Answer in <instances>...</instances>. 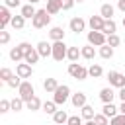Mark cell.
<instances>
[{"mask_svg": "<svg viewBox=\"0 0 125 125\" xmlns=\"http://www.w3.org/2000/svg\"><path fill=\"white\" fill-rule=\"evenodd\" d=\"M31 23H33V27H35V29H41V27H47V25L51 23V14L47 12V8H43V10H37V14L33 16V20H31Z\"/></svg>", "mask_w": 125, "mask_h": 125, "instance_id": "obj_1", "label": "cell"}, {"mask_svg": "<svg viewBox=\"0 0 125 125\" xmlns=\"http://www.w3.org/2000/svg\"><path fill=\"white\" fill-rule=\"evenodd\" d=\"M68 74L72 76V78H76V80H86L90 74H88V68L86 66H82V64H78V62H70L68 64Z\"/></svg>", "mask_w": 125, "mask_h": 125, "instance_id": "obj_2", "label": "cell"}, {"mask_svg": "<svg viewBox=\"0 0 125 125\" xmlns=\"http://www.w3.org/2000/svg\"><path fill=\"white\" fill-rule=\"evenodd\" d=\"M68 98H70V88H68L66 84H59V88L53 92V102H55L57 105H62Z\"/></svg>", "mask_w": 125, "mask_h": 125, "instance_id": "obj_3", "label": "cell"}, {"mask_svg": "<svg viewBox=\"0 0 125 125\" xmlns=\"http://www.w3.org/2000/svg\"><path fill=\"white\" fill-rule=\"evenodd\" d=\"M88 43L94 45V47H102V45L107 43V35H105L104 31H96V29H92V31H88Z\"/></svg>", "mask_w": 125, "mask_h": 125, "instance_id": "obj_4", "label": "cell"}, {"mask_svg": "<svg viewBox=\"0 0 125 125\" xmlns=\"http://www.w3.org/2000/svg\"><path fill=\"white\" fill-rule=\"evenodd\" d=\"M66 53H68V47L64 45V41H53V59L57 62H61L62 59H66Z\"/></svg>", "mask_w": 125, "mask_h": 125, "instance_id": "obj_5", "label": "cell"}, {"mask_svg": "<svg viewBox=\"0 0 125 125\" xmlns=\"http://www.w3.org/2000/svg\"><path fill=\"white\" fill-rule=\"evenodd\" d=\"M18 92H20V98H21L23 102H27V100H31V98L35 96V90H33V84H31L29 80H23V82L20 84V88H18Z\"/></svg>", "mask_w": 125, "mask_h": 125, "instance_id": "obj_6", "label": "cell"}, {"mask_svg": "<svg viewBox=\"0 0 125 125\" xmlns=\"http://www.w3.org/2000/svg\"><path fill=\"white\" fill-rule=\"evenodd\" d=\"M107 80H109V86H113V88H123L125 86V74H121L117 70H109Z\"/></svg>", "mask_w": 125, "mask_h": 125, "instance_id": "obj_7", "label": "cell"}, {"mask_svg": "<svg viewBox=\"0 0 125 125\" xmlns=\"http://www.w3.org/2000/svg\"><path fill=\"white\" fill-rule=\"evenodd\" d=\"M16 74L18 76H21V78H31V74H33V64H29V62H20L18 66H16Z\"/></svg>", "mask_w": 125, "mask_h": 125, "instance_id": "obj_8", "label": "cell"}, {"mask_svg": "<svg viewBox=\"0 0 125 125\" xmlns=\"http://www.w3.org/2000/svg\"><path fill=\"white\" fill-rule=\"evenodd\" d=\"M12 14L8 10V6H0V29H6L10 23H12Z\"/></svg>", "mask_w": 125, "mask_h": 125, "instance_id": "obj_9", "label": "cell"}, {"mask_svg": "<svg viewBox=\"0 0 125 125\" xmlns=\"http://www.w3.org/2000/svg\"><path fill=\"white\" fill-rule=\"evenodd\" d=\"M104 23H105V18H102V16H90V20H88L90 29H96V31H102Z\"/></svg>", "mask_w": 125, "mask_h": 125, "instance_id": "obj_10", "label": "cell"}, {"mask_svg": "<svg viewBox=\"0 0 125 125\" xmlns=\"http://www.w3.org/2000/svg\"><path fill=\"white\" fill-rule=\"evenodd\" d=\"M68 27H70V31H74V33H80V31H84V27H86V21H84L80 16H76V18H72V20H70Z\"/></svg>", "mask_w": 125, "mask_h": 125, "instance_id": "obj_11", "label": "cell"}, {"mask_svg": "<svg viewBox=\"0 0 125 125\" xmlns=\"http://www.w3.org/2000/svg\"><path fill=\"white\" fill-rule=\"evenodd\" d=\"M10 59L14 62H20V61H25V51L21 49V45H16L14 49H10Z\"/></svg>", "mask_w": 125, "mask_h": 125, "instance_id": "obj_12", "label": "cell"}, {"mask_svg": "<svg viewBox=\"0 0 125 125\" xmlns=\"http://www.w3.org/2000/svg\"><path fill=\"white\" fill-rule=\"evenodd\" d=\"M35 49L39 51V55H41V57H51V55H53V45H51V43H47V41H39Z\"/></svg>", "mask_w": 125, "mask_h": 125, "instance_id": "obj_13", "label": "cell"}, {"mask_svg": "<svg viewBox=\"0 0 125 125\" xmlns=\"http://www.w3.org/2000/svg\"><path fill=\"white\" fill-rule=\"evenodd\" d=\"M68 117H70V115H68L64 109H57V111L53 113V121H55V125H66Z\"/></svg>", "mask_w": 125, "mask_h": 125, "instance_id": "obj_14", "label": "cell"}, {"mask_svg": "<svg viewBox=\"0 0 125 125\" xmlns=\"http://www.w3.org/2000/svg\"><path fill=\"white\" fill-rule=\"evenodd\" d=\"M113 98H115V92L111 90V86H109V88H102V90H100V100H102L104 104H111V102H113Z\"/></svg>", "mask_w": 125, "mask_h": 125, "instance_id": "obj_15", "label": "cell"}, {"mask_svg": "<svg viewBox=\"0 0 125 125\" xmlns=\"http://www.w3.org/2000/svg\"><path fill=\"white\" fill-rule=\"evenodd\" d=\"M70 102H72V105L74 107H82V105H86L88 102H86V94L84 92H76V94H72L70 96Z\"/></svg>", "mask_w": 125, "mask_h": 125, "instance_id": "obj_16", "label": "cell"}, {"mask_svg": "<svg viewBox=\"0 0 125 125\" xmlns=\"http://www.w3.org/2000/svg\"><path fill=\"white\" fill-rule=\"evenodd\" d=\"M49 37H51L53 41H64V31H62V27H59V25L51 27V29H49Z\"/></svg>", "mask_w": 125, "mask_h": 125, "instance_id": "obj_17", "label": "cell"}, {"mask_svg": "<svg viewBox=\"0 0 125 125\" xmlns=\"http://www.w3.org/2000/svg\"><path fill=\"white\" fill-rule=\"evenodd\" d=\"M39 59H41V55H39V51H37L35 47H31V49L25 53V62H29V64L39 62Z\"/></svg>", "mask_w": 125, "mask_h": 125, "instance_id": "obj_18", "label": "cell"}, {"mask_svg": "<svg viewBox=\"0 0 125 125\" xmlns=\"http://www.w3.org/2000/svg\"><path fill=\"white\" fill-rule=\"evenodd\" d=\"M102 113H104L105 117H109V119H111V117H115V115L119 113V107H115V105H113V102H111V104H104Z\"/></svg>", "mask_w": 125, "mask_h": 125, "instance_id": "obj_19", "label": "cell"}, {"mask_svg": "<svg viewBox=\"0 0 125 125\" xmlns=\"http://www.w3.org/2000/svg\"><path fill=\"white\" fill-rule=\"evenodd\" d=\"M113 12H115V8L111 4H102V8H100V16L105 18V20H111L113 18Z\"/></svg>", "mask_w": 125, "mask_h": 125, "instance_id": "obj_20", "label": "cell"}, {"mask_svg": "<svg viewBox=\"0 0 125 125\" xmlns=\"http://www.w3.org/2000/svg\"><path fill=\"white\" fill-rule=\"evenodd\" d=\"M62 10V6H61V0H47V12L53 16V14H59Z\"/></svg>", "mask_w": 125, "mask_h": 125, "instance_id": "obj_21", "label": "cell"}, {"mask_svg": "<svg viewBox=\"0 0 125 125\" xmlns=\"http://www.w3.org/2000/svg\"><path fill=\"white\" fill-rule=\"evenodd\" d=\"M35 14H37V10L33 8V4H25V6H21V16H23L25 20H33Z\"/></svg>", "mask_w": 125, "mask_h": 125, "instance_id": "obj_22", "label": "cell"}, {"mask_svg": "<svg viewBox=\"0 0 125 125\" xmlns=\"http://www.w3.org/2000/svg\"><path fill=\"white\" fill-rule=\"evenodd\" d=\"M25 105H27V109H29V111H37V109H41V107H43V104H41V100H39L37 96H33L31 100H27V102H25Z\"/></svg>", "mask_w": 125, "mask_h": 125, "instance_id": "obj_23", "label": "cell"}, {"mask_svg": "<svg viewBox=\"0 0 125 125\" xmlns=\"http://www.w3.org/2000/svg\"><path fill=\"white\" fill-rule=\"evenodd\" d=\"M80 109H82V119H86V121L94 119V115H96V111H94V105L86 104V105H82Z\"/></svg>", "mask_w": 125, "mask_h": 125, "instance_id": "obj_24", "label": "cell"}, {"mask_svg": "<svg viewBox=\"0 0 125 125\" xmlns=\"http://www.w3.org/2000/svg\"><path fill=\"white\" fill-rule=\"evenodd\" d=\"M78 57H82V51H80L78 47H68V53H66V59H68L70 62H76V61H78Z\"/></svg>", "mask_w": 125, "mask_h": 125, "instance_id": "obj_25", "label": "cell"}, {"mask_svg": "<svg viewBox=\"0 0 125 125\" xmlns=\"http://www.w3.org/2000/svg\"><path fill=\"white\" fill-rule=\"evenodd\" d=\"M80 51H82V57H84V59H88V61H92V59L96 57V49H94V45H90V43H88V45H84Z\"/></svg>", "mask_w": 125, "mask_h": 125, "instance_id": "obj_26", "label": "cell"}, {"mask_svg": "<svg viewBox=\"0 0 125 125\" xmlns=\"http://www.w3.org/2000/svg\"><path fill=\"white\" fill-rule=\"evenodd\" d=\"M43 88H45V92H55V90L59 88L57 78H45V80H43Z\"/></svg>", "mask_w": 125, "mask_h": 125, "instance_id": "obj_27", "label": "cell"}, {"mask_svg": "<svg viewBox=\"0 0 125 125\" xmlns=\"http://www.w3.org/2000/svg\"><path fill=\"white\" fill-rule=\"evenodd\" d=\"M115 29H117V23L113 21V18H111V20H105V23H104V29H102V31H104L105 35H111V33H115Z\"/></svg>", "mask_w": 125, "mask_h": 125, "instance_id": "obj_28", "label": "cell"}, {"mask_svg": "<svg viewBox=\"0 0 125 125\" xmlns=\"http://www.w3.org/2000/svg\"><path fill=\"white\" fill-rule=\"evenodd\" d=\"M14 29H23V25H25V18L20 14V16H14L12 18V23H10Z\"/></svg>", "mask_w": 125, "mask_h": 125, "instance_id": "obj_29", "label": "cell"}, {"mask_svg": "<svg viewBox=\"0 0 125 125\" xmlns=\"http://www.w3.org/2000/svg\"><path fill=\"white\" fill-rule=\"evenodd\" d=\"M100 57H102V59H111V57H113V47L107 45V43L102 45V47H100Z\"/></svg>", "mask_w": 125, "mask_h": 125, "instance_id": "obj_30", "label": "cell"}, {"mask_svg": "<svg viewBox=\"0 0 125 125\" xmlns=\"http://www.w3.org/2000/svg\"><path fill=\"white\" fill-rule=\"evenodd\" d=\"M88 74H90L92 78H100V76L104 74V68H102L100 64H96V62H94V64H92V66L88 68Z\"/></svg>", "mask_w": 125, "mask_h": 125, "instance_id": "obj_31", "label": "cell"}, {"mask_svg": "<svg viewBox=\"0 0 125 125\" xmlns=\"http://www.w3.org/2000/svg\"><path fill=\"white\" fill-rule=\"evenodd\" d=\"M12 76H14V72H12L8 66H2V68H0V80H2V82H8Z\"/></svg>", "mask_w": 125, "mask_h": 125, "instance_id": "obj_32", "label": "cell"}, {"mask_svg": "<svg viewBox=\"0 0 125 125\" xmlns=\"http://www.w3.org/2000/svg\"><path fill=\"white\" fill-rule=\"evenodd\" d=\"M10 102H12V111H21V109H23V104H25V102H23L20 96L14 98V100H10Z\"/></svg>", "mask_w": 125, "mask_h": 125, "instance_id": "obj_33", "label": "cell"}, {"mask_svg": "<svg viewBox=\"0 0 125 125\" xmlns=\"http://www.w3.org/2000/svg\"><path fill=\"white\" fill-rule=\"evenodd\" d=\"M45 113H49V115H53L55 111H57V104L55 102H43V107H41Z\"/></svg>", "mask_w": 125, "mask_h": 125, "instance_id": "obj_34", "label": "cell"}, {"mask_svg": "<svg viewBox=\"0 0 125 125\" xmlns=\"http://www.w3.org/2000/svg\"><path fill=\"white\" fill-rule=\"evenodd\" d=\"M21 82H23V80H21V76L14 74V76H12V78H10V80H8L6 84H8L10 88H20V84H21Z\"/></svg>", "mask_w": 125, "mask_h": 125, "instance_id": "obj_35", "label": "cell"}, {"mask_svg": "<svg viewBox=\"0 0 125 125\" xmlns=\"http://www.w3.org/2000/svg\"><path fill=\"white\" fill-rule=\"evenodd\" d=\"M107 119H109V117H105L104 113H96V115H94V123H96V125H109Z\"/></svg>", "mask_w": 125, "mask_h": 125, "instance_id": "obj_36", "label": "cell"}, {"mask_svg": "<svg viewBox=\"0 0 125 125\" xmlns=\"http://www.w3.org/2000/svg\"><path fill=\"white\" fill-rule=\"evenodd\" d=\"M109 125H125V113H117L109 119Z\"/></svg>", "mask_w": 125, "mask_h": 125, "instance_id": "obj_37", "label": "cell"}, {"mask_svg": "<svg viewBox=\"0 0 125 125\" xmlns=\"http://www.w3.org/2000/svg\"><path fill=\"white\" fill-rule=\"evenodd\" d=\"M121 43V39H119V35L117 33H111V35H107V45H111V47H117Z\"/></svg>", "mask_w": 125, "mask_h": 125, "instance_id": "obj_38", "label": "cell"}, {"mask_svg": "<svg viewBox=\"0 0 125 125\" xmlns=\"http://www.w3.org/2000/svg\"><path fill=\"white\" fill-rule=\"evenodd\" d=\"M12 109V102L10 100H2L0 102V113H6V111H10Z\"/></svg>", "mask_w": 125, "mask_h": 125, "instance_id": "obj_39", "label": "cell"}, {"mask_svg": "<svg viewBox=\"0 0 125 125\" xmlns=\"http://www.w3.org/2000/svg\"><path fill=\"white\" fill-rule=\"evenodd\" d=\"M66 125H84V123H82V119L78 115H70L68 121H66Z\"/></svg>", "mask_w": 125, "mask_h": 125, "instance_id": "obj_40", "label": "cell"}, {"mask_svg": "<svg viewBox=\"0 0 125 125\" xmlns=\"http://www.w3.org/2000/svg\"><path fill=\"white\" fill-rule=\"evenodd\" d=\"M8 41H10V33H8L6 29H0V43H2V45H6Z\"/></svg>", "mask_w": 125, "mask_h": 125, "instance_id": "obj_41", "label": "cell"}, {"mask_svg": "<svg viewBox=\"0 0 125 125\" xmlns=\"http://www.w3.org/2000/svg\"><path fill=\"white\" fill-rule=\"evenodd\" d=\"M61 6H62V10H70L74 6V0H61Z\"/></svg>", "mask_w": 125, "mask_h": 125, "instance_id": "obj_42", "label": "cell"}, {"mask_svg": "<svg viewBox=\"0 0 125 125\" xmlns=\"http://www.w3.org/2000/svg\"><path fill=\"white\" fill-rule=\"evenodd\" d=\"M4 6H8V8H18V6H20V0H4Z\"/></svg>", "mask_w": 125, "mask_h": 125, "instance_id": "obj_43", "label": "cell"}, {"mask_svg": "<svg viewBox=\"0 0 125 125\" xmlns=\"http://www.w3.org/2000/svg\"><path fill=\"white\" fill-rule=\"evenodd\" d=\"M117 96H119V100H121V102H125V86H123V88H119V94H117Z\"/></svg>", "mask_w": 125, "mask_h": 125, "instance_id": "obj_44", "label": "cell"}, {"mask_svg": "<svg viewBox=\"0 0 125 125\" xmlns=\"http://www.w3.org/2000/svg\"><path fill=\"white\" fill-rule=\"evenodd\" d=\"M117 8H119V10L125 14V0H119V2H117Z\"/></svg>", "mask_w": 125, "mask_h": 125, "instance_id": "obj_45", "label": "cell"}, {"mask_svg": "<svg viewBox=\"0 0 125 125\" xmlns=\"http://www.w3.org/2000/svg\"><path fill=\"white\" fill-rule=\"evenodd\" d=\"M119 113H125V102H121V105H119Z\"/></svg>", "mask_w": 125, "mask_h": 125, "instance_id": "obj_46", "label": "cell"}, {"mask_svg": "<svg viewBox=\"0 0 125 125\" xmlns=\"http://www.w3.org/2000/svg\"><path fill=\"white\" fill-rule=\"evenodd\" d=\"M84 125H96V123H94V119H90V121H86Z\"/></svg>", "mask_w": 125, "mask_h": 125, "instance_id": "obj_47", "label": "cell"}, {"mask_svg": "<svg viewBox=\"0 0 125 125\" xmlns=\"http://www.w3.org/2000/svg\"><path fill=\"white\" fill-rule=\"evenodd\" d=\"M37 2H39V0H29V4H37Z\"/></svg>", "mask_w": 125, "mask_h": 125, "instance_id": "obj_48", "label": "cell"}, {"mask_svg": "<svg viewBox=\"0 0 125 125\" xmlns=\"http://www.w3.org/2000/svg\"><path fill=\"white\" fill-rule=\"evenodd\" d=\"M74 2H78V4H80V2H84V0H74Z\"/></svg>", "mask_w": 125, "mask_h": 125, "instance_id": "obj_49", "label": "cell"}, {"mask_svg": "<svg viewBox=\"0 0 125 125\" xmlns=\"http://www.w3.org/2000/svg\"><path fill=\"white\" fill-rule=\"evenodd\" d=\"M123 27H125V16H123Z\"/></svg>", "mask_w": 125, "mask_h": 125, "instance_id": "obj_50", "label": "cell"}]
</instances>
